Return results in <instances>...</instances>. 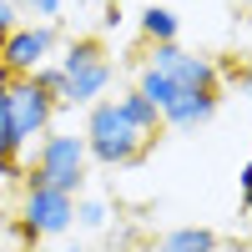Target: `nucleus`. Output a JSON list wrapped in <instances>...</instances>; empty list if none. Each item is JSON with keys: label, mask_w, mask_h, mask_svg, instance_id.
I'll use <instances>...</instances> for the list:
<instances>
[{"label": "nucleus", "mask_w": 252, "mask_h": 252, "mask_svg": "<svg viewBox=\"0 0 252 252\" xmlns=\"http://www.w3.org/2000/svg\"><path fill=\"white\" fill-rule=\"evenodd\" d=\"M86 152L96 166H136L146 152H152V136H141L131 121L121 116V106L106 96V101H96V106H86Z\"/></svg>", "instance_id": "nucleus-1"}, {"label": "nucleus", "mask_w": 252, "mask_h": 252, "mask_svg": "<svg viewBox=\"0 0 252 252\" xmlns=\"http://www.w3.org/2000/svg\"><path fill=\"white\" fill-rule=\"evenodd\" d=\"M76 227V197L56 192V187L35 182L26 172L20 182V212H15V237L20 242H40V237H61Z\"/></svg>", "instance_id": "nucleus-2"}, {"label": "nucleus", "mask_w": 252, "mask_h": 252, "mask_svg": "<svg viewBox=\"0 0 252 252\" xmlns=\"http://www.w3.org/2000/svg\"><path fill=\"white\" fill-rule=\"evenodd\" d=\"M56 111H61V106L35 86L31 76L10 81V111H5V121H0V146H5V157L20 161V152H26L35 136H46V131H51Z\"/></svg>", "instance_id": "nucleus-3"}, {"label": "nucleus", "mask_w": 252, "mask_h": 252, "mask_svg": "<svg viewBox=\"0 0 252 252\" xmlns=\"http://www.w3.org/2000/svg\"><path fill=\"white\" fill-rule=\"evenodd\" d=\"M61 71H66V96H61V106H96V101H106L111 76H116L106 46H101L96 35L71 40L66 56H61Z\"/></svg>", "instance_id": "nucleus-4"}, {"label": "nucleus", "mask_w": 252, "mask_h": 252, "mask_svg": "<svg viewBox=\"0 0 252 252\" xmlns=\"http://www.w3.org/2000/svg\"><path fill=\"white\" fill-rule=\"evenodd\" d=\"M86 172H91V152H86V136L76 131H46L31 157V177L56 187V192H71L81 197V187H86Z\"/></svg>", "instance_id": "nucleus-5"}, {"label": "nucleus", "mask_w": 252, "mask_h": 252, "mask_svg": "<svg viewBox=\"0 0 252 252\" xmlns=\"http://www.w3.org/2000/svg\"><path fill=\"white\" fill-rule=\"evenodd\" d=\"M56 46H61V31L51 20H20V26L0 40V76H10V81L35 76L56 56Z\"/></svg>", "instance_id": "nucleus-6"}, {"label": "nucleus", "mask_w": 252, "mask_h": 252, "mask_svg": "<svg viewBox=\"0 0 252 252\" xmlns=\"http://www.w3.org/2000/svg\"><path fill=\"white\" fill-rule=\"evenodd\" d=\"M141 66L161 71L177 91H217V81H222L217 61H207V56H197V51H187L182 40H166V46H146V61H141Z\"/></svg>", "instance_id": "nucleus-7"}, {"label": "nucleus", "mask_w": 252, "mask_h": 252, "mask_svg": "<svg viewBox=\"0 0 252 252\" xmlns=\"http://www.w3.org/2000/svg\"><path fill=\"white\" fill-rule=\"evenodd\" d=\"M217 116V91H177L172 106H161V131H197Z\"/></svg>", "instance_id": "nucleus-8"}, {"label": "nucleus", "mask_w": 252, "mask_h": 252, "mask_svg": "<svg viewBox=\"0 0 252 252\" xmlns=\"http://www.w3.org/2000/svg\"><path fill=\"white\" fill-rule=\"evenodd\" d=\"M111 101L121 106V116L131 121L141 136H152V141L161 136V111H157V106H152V101H146V96H141L136 86H131V91H121V96H111Z\"/></svg>", "instance_id": "nucleus-9"}, {"label": "nucleus", "mask_w": 252, "mask_h": 252, "mask_svg": "<svg viewBox=\"0 0 252 252\" xmlns=\"http://www.w3.org/2000/svg\"><path fill=\"white\" fill-rule=\"evenodd\" d=\"M152 252H217V232L212 227H172L157 237Z\"/></svg>", "instance_id": "nucleus-10"}, {"label": "nucleus", "mask_w": 252, "mask_h": 252, "mask_svg": "<svg viewBox=\"0 0 252 252\" xmlns=\"http://www.w3.org/2000/svg\"><path fill=\"white\" fill-rule=\"evenodd\" d=\"M177 35H182L177 10H166V5H146L141 10V40L146 46H166V40H177Z\"/></svg>", "instance_id": "nucleus-11"}, {"label": "nucleus", "mask_w": 252, "mask_h": 252, "mask_svg": "<svg viewBox=\"0 0 252 252\" xmlns=\"http://www.w3.org/2000/svg\"><path fill=\"white\" fill-rule=\"evenodd\" d=\"M106 222H111V207H106V202H96V197H76V227L101 232Z\"/></svg>", "instance_id": "nucleus-12"}, {"label": "nucleus", "mask_w": 252, "mask_h": 252, "mask_svg": "<svg viewBox=\"0 0 252 252\" xmlns=\"http://www.w3.org/2000/svg\"><path fill=\"white\" fill-rule=\"evenodd\" d=\"M31 81H35V86H40V91H46L56 106H61V96H66V71H61V61H46V66H40Z\"/></svg>", "instance_id": "nucleus-13"}, {"label": "nucleus", "mask_w": 252, "mask_h": 252, "mask_svg": "<svg viewBox=\"0 0 252 252\" xmlns=\"http://www.w3.org/2000/svg\"><path fill=\"white\" fill-rule=\"evenodd\" d=\"M10 5L20 10V15H35V20H51V26H56V20H61V10H66V0H10Z\"/></svg>", "instance_id": "nucleus-14"}, {"label": "nucleus", "mask_w": 252, "mask_h": 252, "mask_svg": "<svg viewBox=\"0 0 252 252\" xmlns=\"http://www.w3.org/2000/svg\"><path fill=\"white\" fill-rule=\"evenodd\" d=\"M26 172H31V166L10 161V157H5V146H0V182H26Z\"/></svg>", "instance_id": "nucleus-15"}, {"label": "nucleus", "mask_w": 252, "mask_h": 252, "mask_svg": "<svg viewBox=\"0 0 252 252\" xmlns=\"http://www.w3.org/2000/svg\"><path fill=\"white\" fill-rule=\"evenodd\" d=\"M15 26H20V10L10 5V0H0V40H5V35H10Z\"/></svg>", "instance_id": "nucleus-16"}, {"label": "nucleus", "mask_w": 252, "mask_h": 252, "mask_svg": "<svg viewBox=\"0 0 252 252\" xmlns=\"http://www.w3.org/2000/svg\"><path fill=\"white\" fill-rule=\"evenodd\" d=\"M237 187H242V207L252 212V157L242 161V172H237Z\"/></svg>", "instance_id": "nucleus-17"}, {"label": "nucleus", "mask_w": 252, "mask_h": 252, "mask_svg": "<svg viewBox=\"0 0 252 252\" xmlns=\"http://www.w3.org/2000/svg\"><path fill=\"white\" fill-rule=\"evenodd\" d=\"M237 86H242V91L252 96V71H242V76H237Z\"/></svg>", "instance_id": "nucleus-18"}, {"label": "nucleus", "mask_w": 252, "mask_h": 252, "mask_svg": "<svg viewBox=\"0 0 252 252\" xmlns=\"http://www.w3.org/2000/svg\"><path fill=\"white\" fill-rule=\"evenodd\" d=\"M66 252H81V247H66Z\"/></svg>", "instance_id": "nucleus-19"}]
</instances>
